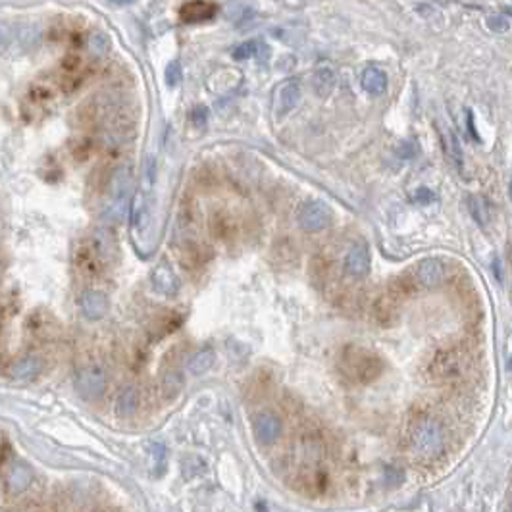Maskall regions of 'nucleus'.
Listing matches in <instances>:
<instances>
[{
  "label": "nucleus",
  "instance_id": "23",
  "mask_svg": "<svg viewBox=\"0 0 512 512\" xmlns=\"http://www.w3.org/2000/svg\"><path fill=\"white\" fill-rule=\"evenodd\" d=\"M181 389H183V376H181L180 370H168L164 377H162V393H164V397L166 399H173V397L180 395Z\"/></svg>",
  "mask_w": 512,
  "mask_h": 512
},
{
  "label": "nucleus",
  "instance_id": "4",
  "mask_svg": "<svg viewBox=\"0 0 512 512\" xmlns=\"http://www.w3.org/2000/svg\"><path fill=\"white\" fill-rule=\"evenodd\" d=\"M464 368H466L464 354L459 353L457 349H445L431 358L428 372L431 379H436V382H452L462 376Z\"/></svg>",
  "mask_w": 512,
  "mask_h": 512
},
{
  "label": "nucleus",
  "instance_id": "16",
  "mask_svg": "<svg viewBox=\"0 0 512 512\" xmlns=\"http://www.w3.org/2000/svg\"><path fill=\"white\" fill-rule=\"evenodd\" d=\"M41 372H43V358L37 354H25L20 361L14 362V366L10 368V376L18 382H29L35 379Z\"/></svg>",
  "mask_w": 512,
  "mask_h": 512
},
{
  "label": "nucleus",
  "instance_id": "12",
  "mask_svg": "<svg viewBox=\"0 0 512 512\" xmlns=\"http://www.w3.org/2000/svg\"><path fill=\"white\" fill-rule=\"evenodd\" d=\"M415 279L418 285L426 287V289H433V287L441 285L445 279V266L437 258H426L416 266Z\"/></svg>",
  "mask_w": 512,
  "mask_h": 512
},
{
  "label": "nucleus",
  "instance_id": "2",
  "mask_svg": "<svg viewBox=\"0 0 512 512\" xmlns=\"http://www.w3.org/2000/svg\"><path fill=\"white\" fill-rule=\"evenodd\" d=\"M339 372L354 384H372L384 372V361L364 346L349 345L339 354Z\"/></svg>",
  "mask_w": 512,
  "mask_h": 512
},
{
  "label": "nucleus",
  "instance_id": "25",
  "mask_svg": "<svg viewBox=\"0 0 512 512\" xmlns=\"http://www.w3.org/2000/svg\"><path fill=\"white\" fill-rule=\"evenodd\" d=\"M260 46L262 45L258 41H245L234 50V58L235 60H249V58L256 56V53L260 50Z\"/></svg>",
  "mask_w": 512,
  "mask_h": 512
},
{
  "label": "nucleus",
  "instance_id": "15",
  "mask_svg": "<svg viewBox=\"0 0 512 512\" xmlns=\"http://www.w3.org/2000/svg\"><path fill=\"white\" fill-rule=\"evenodd\" d=\"M301 100V85L297 81H287L279 87L276 95V114L278 118H283L289 112H293L295 106Z\"/></svg>",
  "mask_w": 512,
  "mask_h": 512
},
{
  "label": "nucleus",
  "instance_id": "3",
  "mask_svg": "<svg viewBox=\"0 0 512 512\" xmlns=\"http://www.w3.org/2000/svg\"><path fill=\"white\" fill-rule=\"evenodd\" d=\"M129 185H131V172L128 166L116 168L110 175V203L106 206V218L121 220L126 216L129 206Z\"/></svg>",
  "mask_w": 512,
  "mask_h": 512
},
{
  "label": "nucleus",
  "instance_id": "30",
  "mask_svg": "<svg viewBox=\"0 0 512 512\" xmlns=\"http://www.w3.org/2000/svg\"><path fill=\"white\" fill-rule=\"evenodd\" d=\"M412 201H415V203H420V204L422 203L429 204L436 201V193L428 187H420L418 191H416L415 195H412Z\"/></svg>",
  "mask_w": 512,
  "mask_h": 512
},
{
  "label": "nucleus",
  "instance_id": "24",
  "mask_svg": "<svg viewBox=\"0 0 512 512\" xmlns=\"http://www.w3.org/2000/svg\"><path fill=\"white\" fill-rule=\"evenodd\" d=\"M468 206H470V214H472V218H474L482 227L487 226V222H490V210H487V204H485V201L480 198V196H470Z\"/></svg>",
  "mask_w": 512,
  "mask_h": 512
},
{
  "label": "nucleus",
  "instance_id": "6",
  "mask_svg": "<svg viewBox=\"0 0 512 512\" xmlns=\"http://www.w3.org/2000/svg\"><path fill=\"white\" fill-rule=\"evenodd\" d=\"M333 220L332 208L324 201H306L299 210V226L309 234L330 227Z\"/></svg>",
  "mask_w": 512,
  "mask_h": 512
},
{
  "label": "nucleus",
  "instance_id": "17",
  "mask_svg": "<svg viewBox=\"0 0 512 512\" xmlns=\"http://www.w3.org/2000/svg\"><path fill=\"white\" fill-rule=\"evenodd\" d=\"M137 408H139V391L135 385H126L114 403V410L118 418H131L135 416Z\"/></svg>",
  "mask_w": 512,
  "mask_h": 512
},
{
  "label": "nucleus",
  "instance_id": "7",
  "mask_svg": "<svg viewBox=\"0 0 512 512\" xmlns=\"http://www.w3.org/2000/svg\"><path fill=\"white\" fill-rule=\"evenodd\" d=\"M372 268V256L368 245L364 241L354 243L345 256V271L354 279L366 278Z\"/></svg>",
  "mask_w": 512,
  "mask_h": 512
},
{
  "label": "nucleus",
  "instance_id": "1",
  "mask_svg": "<svg viewBox=\"0 0 512 512\" xmlns=\"http://www.w3.org/2000/svg\"><path fill=\"white\" fill-rule=\"evenodd\" d=\"M447 436L441 422L433 416H418L407 431V449L420 464H431L445 452Z\"/></svg>",
  "mask_w": 512,
  "mask_h": 512
},
{
  "label": "nucleus",
  "instance_id": "29",
  "mask_svg": "<svg viewBox=\"0 0 512 512\" xmlns=\"http://www.w3.org/2000/svg\"><path fill=\"white\" fill-rule=\"evenodd\" d=\"M487 25L491 31H497V33H505L511 29V18L508 14H495L487 18Z\"/></svg>",
  "mask_w": 512,
  "mask_h": 512
},
{
  "label": "nucleus",
  "instance_id": "32",
  "mask_svg": "<svg viewBox=\"0 0 512 512\" xmlns=\"http://www.w3.org/2000/svg\"><path fill=\"white\" fill-rule=\"evenodd\" d=\"M12 41V27L6 22H0V48H6Z\"/></svg>",
  "mask_w": 512,
  "mask_h": 512
},
{
  "label": "nucleus",
  "instance_id": "28",
  "mask_svg": "<svg viewBox=\"0 0 512 512\" xmlns=\"http://www.w3.org/2000/svg\"><path fill=\"white\" fill-rule=\"evenodd\" d=\"M181 77H183V69H181L180 60H173L168 64L166 68V83L168 87H177L181 83Z\"/></svg>",
  "mask_w": 512,
  "mask_h": 512
},
{
  "label": "nucleus",
  "instance_id": "31",
  "mask_svg": "<svg viewBox=\"0 0 512 512\" xmlns=\"http://www.w3.org/2000/svg\"><path fill=\"white\" fill-rule=\"evenodd\" d=\"M191 120H193V123H196V126H204L206 120H208V108H206V106H196V108H193Z\"/></svg>",
  "mask_w": 512,
  "mask_h": 512
},
{
  "label": "nucleus",
  "instance_id": "14",
  "mask_svg": "<svg viewBox=\"0 0 512 512\" xmlns=\"http://www.w3.org/2000/svg\"><path fill=\"white\" fill-rule=\"evenodd\" d=\"M218 12V4L214 2H204V0H196V2H185L180 8V15L183 22L187 23H201L206 20H212Z\"/></svg>",
  "mask_w": 512,
  "mask_h": 512
},
{
  "label": "nucleus",
  "instance_id": "5",
  "mask_svg": "<svg viewBox=\"0 0 512 512\" xmlns=\"http://www.w3.org/2000/svg\"><path fill=\"white\" fill-rule=\"evenodd\" d=\"M108 377L106 370L100 364H87L77 370L76 374V391L85 400H98L106 391Z\"/></svg>",
  "mask_w": 512,
  "mask_h": 512
},
{
  "label": "nucleus",
  "instance_id": "18",
  "mask_svg": "<svg viewBox=\"0 0 512 512\" xmlns=\"http://www.w3.org/2000/svg\"><path fill=\"white\" fill-rule=\"evenodd\" d=\"M362 89L370 93V95H384L387 90V74L384 69L376 68V66H370L362 72L361 77Z\"/></svg>",
  "mask_w": 512,
  "mask_h": 512
},
{
  "label": "nucleus",
  "instance_id": "26",
  "mask_svg": "<svg viewBox=\"0 0 512 512\" xmlns=\"http://www.w3.org/2000/svg\"><path fill=\"white\" fill-rule=\"evenodd\" d=\"M418 152H420V144L416 143L415 139H405V141L399 143V147H397V156L403 160L416 159Z\"/></svg>",
  "mask_w": 512,
  "mask_h": 512
},
{
  "label": "nucleus",
  "instance_id": "10",
  "mask_svg": "<svg viewBox=\"0 0 512 512\" xmlns=\"http://www.w3.org/2000/svg\"><path fill=\"white\" fill-rule=\"evenodd\" d=\"M79 306H81V312L87 320H102V318L108 314V309H110V301L106 297L105 291L100 289H87L81 295L79 299Z\"/></svg>",
  "mask_w": 512,
  "mask_h": 512
},
{
  "label": "nucleus",
  "instance_id": "11",
  "mask_svg": "<svg viewBox=\"0 0 512 512\" xmlns=\"http://www.w3.org/2000/svg\"><path fill=\"white\" fill-rule=\"evenodd\" d=\"M76 266L77 270L83 274L85 278H97L98 274L102 271L106 262L100 258L97 249L93 247V243L87 241L81 247H77L76 250Z\"/></svg>",
  "mask_w": 512,
  "mask_h": 512
},
{
  "label": "nucleus",
  "instance_id": "33",
  "mask_svg": "<svg viewBox=\"0 0 512 512\" xmlns=\"http://www.w3.org/2000/svg\"><path fill=\"white\" fill-rule=\"evenodd\" d=\"M466 129L470 131V135H472V139L474 141H480V135L476 133V128H474V118H472V110H468L466 112Z\"/></svg>",
  "mask_w": 512,
  "mask_h": 512
},
{
  "label": "nucleus",
  "instance_id": "13",
  "mask_svg": "<svg viewBox=\"0 0 512 512\" xmlns=\"http://www.w3.org/2000/svg\"><path fill=\"white\" fill-rule=\"evenodd\" d=\"M151 283L152 289L160 295H166V297H173L180 289V281L175 271L168 262H160L151 274Z\"/></svg>",
  "mask_w": 512,
  "mask_h": 512
},
{
  "label": "nucleus",
  "instance_id": "8",
  "mask_svg": "<svg viewBox=\"0 0 512 512\" xmlns=\"http://www.w3.org/2000/svg\"><path fill=\"white\" fill-rule=\"evenodd\" d=\"M252 428H255V436L258 439V443L274 445L281 437L283 424H281V418L278 415H274V412H260V415L255 416Z\"/></svg>",
  "mask_w": 512,
  "mask_h": 512
},
{
  "label": "nucleus",
  "instance_id": "21",
  "mask_svg": "<svg viewBox=\"0 0 512 512\" xmlns=\"http://www.w3.org/2000/svg\"><path fill=\"white\" fill-rule=\"evenodd\" d=\"M210 227L212 234L216 235L218 239H222V241H227V239H231L237 234L234 218L229 214H226V212H216L210 220Z\"/></svg>",
  "mask_w": 512,
  "mask_h": 512
},
{
  "label": "nucleus",
  "instance_id": "9",
  "mask_svg": "<svg viewBox=\"0 0 512 512\" xmlns=\"http://www.w3.org/2000/svg\"><path fill=\"white\" fill-rule=\"evenodd\" d=\"M33 483V470L25 462H14L4 476V490L10 497H18L29 490Z\"/></svg>",
  "mask_w": 512,
  "mask_h": 512
},
{
  "label": "nucleus",
  "instance_id": "19",
  "mask_svg": "<svg viewBox=\"0 0 512 512\" xmlns=\"http://www.w3.org/2000/svg\"><path fill=\"white\" fill-rule=\"evenodd\" d=\"M337 85V76L332 68H320L314 72L312 76V89L316 93L318 97H330Z\"/></svg>",
  "mask_w": 512,
  "mask_h": 512
},
{
  "label": "nucleus",
  "instance_id": "20",
  "mask_svg": "<svg viewBox=\"0 0 512 512\" xmlns=\"http://www.w3.org/2000/svg\"><path fill=\"white\" fill-rule=\"evenodd\" d=\"M214 361H216L214 349L212 346H203L201 351H196L193 354V358L187 364V370L191 372V376H203L214 366Z\"/></svg>",
  "mask_w": 512,
  "mask_h": 512
},
{
  "label": "nucleus",
  "instance_id": "22",
  "mask_svg": "<svg viewBox=\"0 0 512 512\" xmlns=\"http://www.w3.org/2000/svg\"><path fill=\"white\" fill-rule=\"evenodd\" d=\"M87 50L93 58L102 60L108 50H110V39L102 31H93L87 39Z\"/></svg>",
  "mask_w": 512,
  "mask_h": 512
},
{
  "label": "nucleus",
  "instance_id": "27",
  "mask_svg": "<svg viewBox=\"0 0 512 512\" xmlns=\"http://www.w3.org/2000/svg\"><path fill=\"white\" fill-rule=\"evenodd\" d=\"M447 139H449V147H451L452 162H454V166L459 168V172H462V170H464V156H462V147H460L459 137L451 131Z\"/></svg>",
  "mask_w": 512,
  "mask_h": 512
}]
</instances>
